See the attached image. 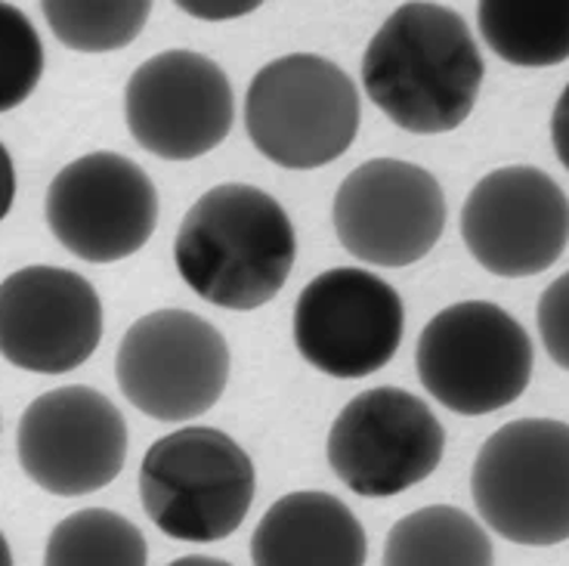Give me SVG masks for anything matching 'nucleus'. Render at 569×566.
<instances>
[{
    "mask_svg": "<svg viewBox=\"0 0 569 566\" xmlns=\"http://www.w3.org/2000/svg\"><path fill=\"white\" fill-rule=\"evenodd\" d=\"M483 75L468 22L440 3L397 7L362 57L369 100L409 133H446L465 125Z\"/></svg>",
    "mask_w": 569,
    "mask_h": 566,
    "instance_id": "nucleus-1",
    "label": "nucleus"
},
{
    "mask_svg": "<svg viewBox=\"0 0 569 566\" xmlns=\"http://www.w3.org/2000/svg\"><path fill=\"white\" fill-rule=\"evenodd\" d=\"M298 257L291 217L270 192L244 183L208 189L186 211L173 260L183 282L223 310H257L288 282Z\"/></svg>",
    "mask_w": 569,
    "mask_h": 566,
    "instance_id": "nucleus-2",
    "label": "nucleus"
},
{
    "mask_svg": "<svg viewBox=\"0 0 569 566\" xmlns=\"http://www.w3.org/2000/svg\"><path fill=\"white\" fill-rule=\"evenodd\" d=\"M254 465L213 427H183L156 439L140 465L149 520L177 542H220L244 524L254 502Z\"/></svg>",
    "mask_w": 569,
    "mask_h": 566,
    "instance_id": "nucleus-3",
    "label": "nucleus"
},
{
    "mask_svg": "<svg viewBox=\"0 0 569 566\" xmlns=\"http://www.w3.org/2000/svg\"><path fill=\"white\" fill-rule=\"evenodd\" d=\"M244 130L257 152L279 168H326L359 133V90L331 59L288 53L251 78Z\"/></svg>",
    "mask_w": 569,
    "mask_h": 566,
    "instance_id": "nucleus-4",
    "label": "nucleus"
},
{
    "mask_svg": "<svg viewBox=\"0 0 569 566\" xmlns=\"http://www.w3.org/2000/svg\"><path fill=\"white\" fill-rule=\"evenodd\" d=\"M470 496L483 524L513 545L548 548L569 538V425L520 418L477 453Z\"/></svg>",
    "mask_w": 569,
    "mask_h": 566,
    "instance_id": "nucleus-5",
    "label": "nucleus"
},
{
    "mask_svg": "<svg viewBox=\"0 0 569 566\" xmlns=\"http://www.w3.org/2000/svg\"><path fill=\"white\" fill-rule=\"evenodd\" d=\"M527 328L489 300H461L421 331L415 366L425 390L458 415H489L523 397L532 378Z\"/></svg>",
    "mask_w": 569,
    "mask_h": 566,
    "instance_id": "nucleus-6",
    "label": "nucleus"
},
{
    "mask_svg": "<svg viewBox=\"0 0 569 566\" xmlns=\"http://www.w3.org/2000/svg\"><path fill=\"white\" fill-rule=\"evenodd\" d=\"M114 378L142 415L168 425L192 421L227 390V338L189 310L149 312L121 340Z\"/></svg>",
    "mask_w": 569,
    "mask_h": 566,
    "instance_id": "nucleus-7",
    "label": "nucleus"
},
{
    "mask_svg": "<svg viewBox=\"0 0 569 566\" xmlns=\"http://www.w3.org/2000/svg\"><path fill=\"white\" fill-rule=\"evenodd\" d=\"M446 434L425 399L399 387L362 390L328 430V465L362 498H390L427 480L442 461Z\"/></svg>",
    "mask_w": 569,
    "mask_h": 566,
    "instance_id": "nucleus-8",
    "label": "nucleus"
},
{
    "mask_svg": "<svg viewBox=\"0 0 569 566\" xmlns=\"http://www.w3.org/2000/svg\"><path fill=\"white\" fill-rule=\"evenodd\" d=\"M406 310L393 285L359 267L319 272L295 304V347L331 378H369L397 356Z\"/></svg>",
    "mask_w": 569,
    "mask_h": 566,
    "instance_id": "nucleus-9",
    "label": "nucleus"
},
{
    "mask_svg": "<svg viewBox=\"0 0 569 566\" xmlns=\"http://www.w3.org/2000/svg\"><path fill=\"white\" fill-rule=\"evenodd\" d=\"M43 214L66 251L87 264H114L152 239L158 192L137 161L118 152H90L53 177Z\"/></svg>",
    "mask_w": 569,
    "mask_h": 566,
    "instance_id": "nucleus-10",
    "label": "nucleus"
},
{
    "mask_svg": "<svg viewBox=\"0 0 569 566\" xmlns=\"http://www.w3.org/2000/svg\"><path fill=\"white\" fill-rule=\"evenodd\" d=\"M331 220L353 257L371 267H409L440 241L446 196L430 170L399 158H371L347 173Z\"/></svg>",
    "mask_w": 569,
    "mask_h": 566,
    "instance_id": "nucleus-11",
    "label": "nucleus"
},
{
    "mask_svg": "<svg viewBox=\"0 0 569 566\" xmlns=\"http://www.w3.org/2000/svg\"><path fill=\"white\" fill-rule=\"evenodd\" d=\"M19 465L43 493L90 496L121 474L128 425L112 399L93 387H59L31 403L16 437Z\"/></svg>",
    "mask_w": 569,
    "mask_h": 566,
    "instance_id": "nucleus-12",
    "label": "nucleus"
},
{
    "mask_svg": "<svg viewBox=\"0 0 569 566\" xmlns=\"http://www.w3.org/2000/svg\"><path fill=\"white\" fill-rule=\"evenodd\" d=\"M461 239L492 276H539L567 251V192L529 165L492 170L470 189L461 208Z\"/></svg>",
    "mask_w": 569,
    "mask_h": 566,
    "instance_id": "nucleus-13",
    "label": "nucleus"
},
{
    "mask_svg": "<svg viewBox=\"0 0 569 566\" xmlns=\"http://www.w3.org/2000/svg\"><path fill=\"white\" fill-rule=\"evenodd\" d=\"M130 137L168 161H192L227 140L236 118L227 71L192 50H164L130 75Z\"/></svg>",
    "mask_w": 569,
    "mask_h": 566,
    "instance_id": "nucleus-14",
    "label": "nucleus"
},
{
    "mask_svg": "<svg viewBox=\"0 0 569 566\" xmlns=\"http://www.w3.org/2000/svg\"><path fill=\"white\" fill-rule=\"evenodd\" d=\"M102 304L81 272L22 267L0 282V356L22 371L66 375L97 354Z\"/></svg>",
    "mask_w": 569,
    "mask_h": 566,
    "instance_id": "nucleus-15",
    "label": "nucleus"
},
{
    "mask_svg": "<svg viewBox=\"0 0 569 566\" xmlns=\"http://www.w3.org/2000/svg\"><path fill=\"white\" fill-rule=\"evenodd\" d=\"M366 554L362 524L328 493H288L251 536L254 566H366Z\"/></svg>",
    "mask_w": 569,
    "mask_h": 566,
    "instance_id": "nucleus-16",
    "label": "nucleus"
},
{
    "mask_svg": "<svg viewBox=\"0 0 569 566\" xmlns=\"http://www.w3.org/2000/svg\"><path fill=\"white\" fill-rule=\"evenodd\" d=\"M477 22L489 50L511 66L545 69L569 59V0H483Z\"/></svg>",
    "mask_w": 569,
    "mask_h": 566,
    "instance_id": "nucleus-17",
    "label": "nucleus"
},
{
    "mask_svg": "<svg viewBox=\"0 0 569 566\" xmlns=\"http://www.w3.org/2000/svg\"><path fill=\"white\" fill-rule=\"evenodd\" d=\"M381 566H496V552L470 514L433 505L393 524Z\"/></svg>",
    "mask_w": 569,
    "mask_h": 566,
    "instance_id": "nucleus-18",
    "label": "nucleus"
},
{
    "mask_svg": "<svg viewBox=\"0 0 569 566\" xmlns=\"http://www.w3.org/2000/svg\"><path fill=\"white\" fill-rule=\"evenodd\" d=\"M146 538L128 517L106 508H84L53 526L43 566H146Z\"/></svg>",
    "mask_w": 569,
    "mask_h": 566,
    "instance_id": "nucleus-19",
    "label": "nucleus"
},
{
    "mask_svg": "<svg viewBox=\"0 0 569 566\" xmlns=\"http://www.w3.org/2000/svg\"><path fill=\"white\" fill-rule=\"evenodd\" d=\"M43 19L59 43L78 53H109L137 41L149 22L146 0H47Z\"/></svg>",
    "mask_w": 569,
    "mask_h": 566,
    "instance_id": "nucleus-20",
    "label": "nucleus"
},
{
    "mask_svg": "<svg viewBox=\"0 0 569 566\" xmlns=\"http://www.w3.org/2000/svg\"><path fill=\"white\" fill-rule=\"evenodd\" d=\"M43 75V43L31 19L13 3H0V112L29 100Z\"/></svg>",
    "mask_w": 569,
    "mask_h": 566,
    "instance_id": "nucleus-21",
    "label": "nucleus"
},
{
    "mask_svg": "<svg viewBox=\"0 0 569 566\" xmlns=\"http://www.w3.org/2000/svg\"><path fill=\"white\" fill-rule=\"evenodd\" d=\"M539 335L548 356L569 371V272L548 285L539 298Z\"/></svg>",
    "mask_w": 569,
    "mask_h": 566,
    "instance_id": "nucleus-22",
    "label": "nucleus"
},
{
    "mask_svg": "<svg viewBox=\"0 0 569 566\" xmlns=\"http://www.w3.org/2000/svg\"><path fill=\"white\" fill-rule=\"evenodd\" d=\"M551 142H555V152L560 158V165L569 170V85L563 87L555 112H551Z\"/></svg>",
    "mask_w": 569,
    "mask_h": 566,
    "instance_id": "nucleus-23",
    "label": "nucleus"
},
{
    "mask_svg": "<svg viewBox=\"0 0 569 566\" xmlns=\"http://www.w3.org/2000/svg\"><path fill=\"white\" fill-rule=\"evenodd\" d=\"M180 10H186L189 16H199V19H236V16H244L257 10L260 3H177Z\"/></svg>",
    "mask_w": 569,
    "mask_h": 566,
    "instance_id": "nucleus-24",
    "label": "nucleus"
},
{
    "mask_svg": "<svg viewBox=\"0 0 569 566\" xmlns=\"http://www.w3.org/2000/svg\"><path fill=\"white\" fill-rule=\"evenodd\" d=\"M16 199V168L13 158L7 152V146L0 142V220L10 214Z\"/></svg>",
    "mask_w": 569,
    "mask_h": 566,
    "instance_id": "nucleus-25",
    "label": "nucleus"
},
{
    "mask_svg": "<svg viewBox=\"0 0 569 566\" xmlns=\"http://www.w3.org/2000/svg\"><path fill=\"white\" fill-rule=\"evenodd\" d=\"M168 566H232L227 560H220V557H201V554H192V557H180V560H173Z\"/></svg>",
    "mask_w": 569,
    "mask_h": 566,
    "instance_id": "nucleus-26",
    "label": "nucleus"
},
{
    "mask_svg": "<svg viewBox=\"0 0 569 566\" xmlns=\"http://www.w3.org/2000/svg\"><path fill=\"white\" fill-rule=\"evenodd\" d=\"M0 566H13V552H10V542L0 533Z\"/></svg>",
    "mask_w": 569,
    "mask_h": 566,
    "instance_id": "nucleus-27",
    "label": "nucleus"
}]
</instances>
